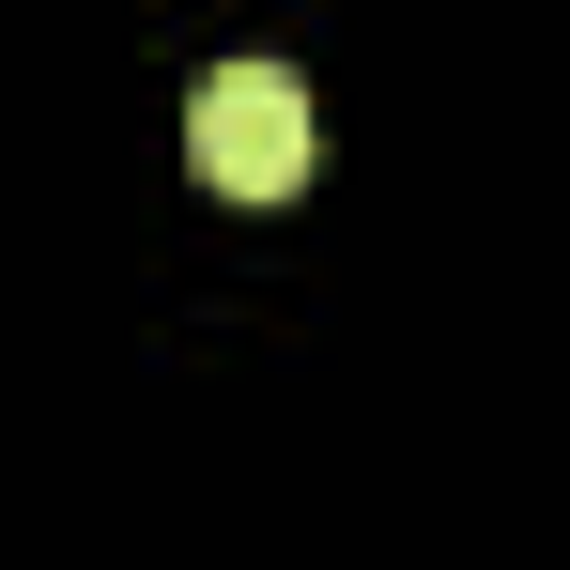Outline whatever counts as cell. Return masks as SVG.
Returning a JSON list of instances; mask_svg holds the SVG:
<instances>
[{
    "mask_svg": "<svg viewBox=\"0 0 570 570\" xmlns=\"http://www.w3.org/2000/svg\"><path fill=\"white\" fill-rule=\"evenodd\" d=\"M186 155L216 200H293L308 186V78L293 62H216L186 94Z\"/></svg>",
    "mask_w": 570,
    "mask_h": 570,
    "instance_id": "obj_1",
    "label": "cell"
}]
</instances>
